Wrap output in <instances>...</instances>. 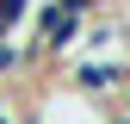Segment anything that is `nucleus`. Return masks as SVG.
<instances>
[{"label": "nucleus", "instance_id": "obj_1", "mask_svg": "<svg viewBox=\"0 0 130 124\" xmlns=\"http://www.w3.org/2000/svg\"><path fill=\"white\" fill-rule=\"evenodd\" d=\"M87 12H93V0H43L37 6V37H31L25 62H37L50 50H68V43L80 37V25H87Z\"/></svg>", "mask_w": 130, "mask_h": 124}, {"label": "nucleus", "instance_id": "obj_2", "mask_svg": "<svg viewBox=\"0 0 130 124\" xmlns=\"http://www.w3.org/2000/svg\"><path fill=\"white\" fill-rule=\"evenodd\" d=\"M130 81V74H124V62H80V68H74V87H87V93H118Z\"/></svg>", "mask_w": 130, "mask_h": 124}, {"label": "nucleus", "instance_id": "obj_3", "mask_svg": "<svg viewBox=\"0 0 130 124\" xmlns=\"http://www.w3.org/2000/svg\"><path fill=\"white\" fill-rule=\"evenodd\" d=\"M25 12H31V0H0V43H6V31L19 25Z\"/></svg>", "mask_w": 130, "mask_h": 124}, {"label": "nucleus", "instance_id": "obj_4", "mask_svg": "<svg viewBox=\"0 0 130 124\" xmlns=\"http://www.w3.org/2000/svg\"><path fill=\"white\" fill-rule=\"evenodd\" d=\"M25 68V50H12V43H0V74H19Z\"/></svg>", "mask_w": 130, "mask_h": 124}, {"label": "nucleus", "instance_id": "obj_5", "mask_svg": "<svg viewBox=\"0 0 130 124\" xmlns=\"http://www.w3.org/2000/svg\"><path fill=\"white\" fill-rule=\"evenodd\" d=\"M19 124H43V112H25V118H19Z\"/></svg>", "mask_w": 130, "mask_h": 124}, {"label": "nucleus", "instance_id": "obj_6", "mask_svg": "<svg viewBox=\"0 0 130 124\" xmlns=\"http://www.w3.org/2000/svg\"><path fill=\"white\" fill-rule=\"evenodd\" d=\"M124 118H130V87H124Z\"/></svg>", "mask_w": 130, "mask_h": 124}, {"label": "nucleus", "instance_id": "obj_7", "mask_svg": "<svg viewBox=\"0 0 130 124\" xmlns=\"http://www.w3.org/2000/svg\"><path fill=\"white\" fill-rule=\"evenodd\" d=\"M111 124H130V118H124V112H118V118H111Z\"/></svg>", "mask_w": 130, "mask_h": 124}]
</instances>
